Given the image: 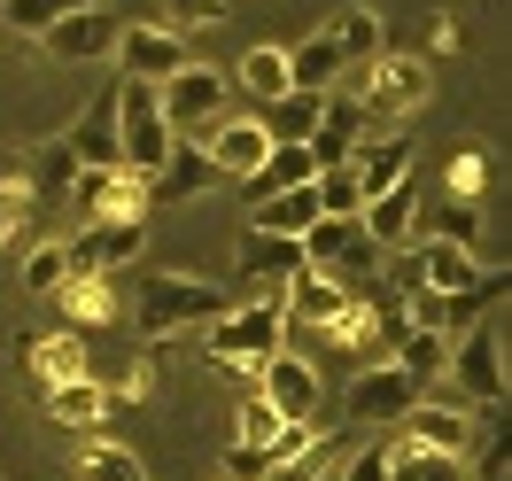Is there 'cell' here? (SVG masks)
<instances>
[{"mask_svg":"<svg viewBox=\"0 0 512 481\" xmlns=\"http://www.w3.org/2000/svg\"><path fill=\"white\" fill-rule=\"evenodd\" d=\"M412 163H419L412 132H381V140L365 132V140L350 148V179H357L365 194H381V187H396V179H412Z\"/></svg>","mask_w":512,"mask_h":481,"instance_id":"cell-22","label":"cell"},{"mask_svg":"<svg viewBox=\"0 0 512 481\" xmlns=\"http://www.w3.org/2000/svg\"><path fill=\"white\" fill-rule=\"evenodd\" d=\"M70 156L78 163H117V86L86 101V117L70 125Z\"/></svg>","mask_w":512,"mask_h":481,"instance_id":"cell-25","label":"cell"},{"mask_svg":"<svg viewBox=\"0 0 512 481\" xmlns=\"http://www.w3.org/2000/svg\"><path fill=\"white\" fill-rule=\"evenodd\" d=\"M303 272V241H288V233H241V249H233V280H241V295H280Z\"/></svg>","mask_w":512,"mask_h":481,"instance_id":"cell-11","label":"cell"},{"mask_svg":"<svg viewBox=\"0 0 512 481\" xmlns=\"http://www.w3.org/2000/svg\"><path fill=\"white\" fill-rule=\"evenodd\" d=\"M233 295L218 280H194V272H148L140 288H132V326L163 342V334H202V326L218 319Z\"/></svg>","mask_w":512,"mask_h":481,"instance_id":"cell-1","label":"cell"},{"mask_svg":"<svg viewBox=\"0 0 512 481\" xmlns=\"http://www.w3.org/2000/svg\"><path fill=\"white\" fill-rule=\"evenodd\" d=\"M435 241H450V249H481V202H458V194H450Z\"/></svg>","mask_w":512,"mask_h":481,"instance_id":"cell-43","label":"cell"},{"mask_svg":"<svg viewBox=\"0 0 512 481\" xmlns=\"http://www.w3.org/2000/svg\"><path fill=\"white\" fill-rule=\"evenodd\" d=\"M264 474H272V450H256V443L225 450V481H264Z\"/></svg>","mask_w":512,"mask_h":481,"instance_id":"cell-47","label":"cell"},{"mask_svg":"<svg viewBox=\"0 0 512 481\" xmlns=\"http://www.w3.org/2000/svg\"><path fill=\"white\" fill-rule=\"evenodd\" d=\"M311 194H319V218H357L365 210V187L350 179V163H326L319 179H311Z\"/></svg>","mask_w":512,"mask_h":481,"instance_id":"cell-38","label":"cell"},{"mask_svg":"<svg viewBox=\"0 0 512 481\" xmlns=\"http://www.w3.org/2000/svg\"><path fill=\"white\" fill-rule=\"evenodd\" d=\"M39 225H47V202L32 194V179H8V187H0V249H32V241H47Z\"/></svg>","mask_w":512,"mask_h":481,"instance_id":"cell-28","label":"cell"},{"mask_svg":"<svg viewBox=\"0 0 512 481\" xmlns=\"http://www.w3.org/2000/svg\"><path fill=\"white\" fill-rule=\"evenodd\" d=\"M412 257H419V288H474V280H481L474 249H450V241H435V233L419 241Z\"/></svg>","mask_w":512,"mask_h":481,"instance_id":"cell-31","label":"cell"},{"mask_svg":"<svg viewBox=\"0 0 512 481\" xmlns=\"http://www.w3.org/2000/svg\"><path fill=\"white\" fill-rule=\"evenodd\" d=\"M233 427H241V443H256V450H272V443H280V427H288V419L272 412V404H264V396H256V388H241V412H233Z\"/></svg>","mask_w":512,"mask_h":481,"instance_id":"cell-41","label":"cell"},{"mask_svg":"<svg viewBox=\"0 0 512 481\" xmlns=\"http://www.w3.org/2000/svg\"><path fill=\"white\" fill-rule=\"evenodd\" d=\"M334 70H342V47H334V32H311V39H295L288 47V86L295 94H326L334 86Z\"/></svg>","mask_w":512,"mask_h":481,"instance_id":"cell-26","label":"cell"},{"mask_svg":"<svg viewBox=\"0 0 512 481\" xmlns=\"http://www.w3.org/2000/svg\"><path fill=\"white\" fill-rule=\"evenodd\" d=\"M311 179H319L311 148H303V140H272L264 163L249 171V202H264V194H280V187H311Z\"/></svg>","mask_w":512,"mask_h":481,"instance_id":"cell-24","label":"cell"},{"mask_svg":"<svg viewBox=\"0 0 512 481\" xmlns=\"http://www.w3.org/2000/svg\"><path fill=\"white\" fill-rule=\"evenodd\" d=\"M466 458H474V474H466V481H512V443H505V435H489V443H474Z\"/></svg>","mask_w":512,"mask_h":481,"instance_id":"cell-45","label":"cell"},{"mask_svg":"<svg viewBox=\"0 0 512 481\" xmlns=\"http://www.w3.org/2000/svg\"><path fill=\"white\" fill-rule=\"evenodd\" d=\"M70 179H78V156H70V140H47V148L32 156V194L47 202V210H55V202L70 194Z\"/></svg>","mask_w":512,"mask_h":481,"instance_id":"cell-37","label":"cell"},{"mask_svg":"<svg viewBox=\"0 0 512 481\" xmlns=\"http://www.w3.org/2000/svg\"><path fill=\"white\" fill-rule=\"evenodd\" d=\"M78 481H148V466H140L125 443L94 435V443H78Z\"/></svg>","mask_w":512,"mask_h":481,"instance_id":"cell-35","label":"cell"},{"mask_svg":"<svg viewBox=\"0 0 512 481\" xmlns=\"http://www.w3.org/2000/svg\"><path fill=\"white\" fill-rule=\"evenodd\" d=\"M171 140H179V132H171V125L156 117V94L125 78V86H117V163L148 179V171H156V163L171 156Z\"/></svg>","mask_w":512,"mask_h":481,"instance_id":"cell-6","label":"cell"},{"mask_svg":"<svg viewBox=\"0 0 512 481\" xmlns=\"http://www.w3.org/2000/svg\"><path fill=\"white\" fill-rule=\"evenodd\" d=\"M225 16H233L225 0H163V16H156V24H163V32H179V39H187V32H218Z\"/></svg>","mask_w":512,"mask_h":481,"instance_id":"cell-39","label":"cell"},{"mask_svg":"<svg viewBox=\"0 0 512 481\" xmlns=\"http://www.w3.org/2000/svg\"><path fill=\"white\" fill-rule=\"evenodd\" d=\"M388 481H466V458L427 450L412 435H388Z\"/></svg>","mask_w":512,"mask_h":481,"instance_id":"cell-27","label":"cell"},{"mask_svg":"<svg viewBox=\"0 0 512 481\" xmlns=\"http://www.w3.org/2000/svg\"><path fill=\"white\" fill-rule=\"evenodd\" d=\"M94 381H101V396H109V404H140V396H148V365L132 357V365H117V373H94Z\"/></svg>","mask_w":512,"mask_h":481,"instance_id":"cell-44","label":"cell"},{"mask_svg":"<svg viewBox=\"0 0 512 481\" xmlns=\"http://www.w3.org/2000/svg\"><path fill=\"white\" fill-rule=\"evenodd\" d=\"M443 357H450L443 334H427V326H404V334H396V350H388V365H404V373L427 388L435 373H443Z\"/></svg>","mask_w":512,"mask_h":481,"instance_id":"cell-36","label":"cell"},{"mask_svg":"<svg viewBox=\"0 0 512 481\" xmlns=\"http://www.w3.org/2000/svg\"><path fill=\"white\" fill-rule=\"evenodd\" d=\"M233 86H241L256 109H264V101H280V94H288V47H264V39H256L249 55L233 63Z\"/></svg>","mask_w":512,"mask_h":481,"instance_id":"cell-30","label":"cell"},{"mask_svg":"<svg viewBox=\"0 0 512 481\" xmlns=\"http://www.w3.org/2000/svg\"><path fill=\"white\" fill-rule=\"evenodd\" d=\"M148 94H156V117L171 132H202V125H218V117H225V70L187 63V70H171L163 86H148Z\"/></svg>","mask_w":512,"mask_h":481,"instance_id":"cell-8","label":"cell"},{"mask_svg":"<svg viewBox=\"0 0 512 481\" xmlns=\"http://www.w3.org/2000/svg\"><path fill=\"white\" fill-rule=\"evenodd\" d=\"M342 303H350V288H342L334 272H319V264H303L288 288H280V311H288V326H311V334H326V326L342 319Z\"/></svg>","mask_w":512,"mask_h":481,"instance_id":"cell-20","label":"cell"},{"mask_svg":"<svg viewBox=\"0 0 512 481\" xmlns=\"http://www.w3.org/2000/svg\"><path fill=\"white\" fill-rule=\"evenodd\" d=\"M70 210H78V225L86 218H148V179L125 171V163H78Z\"/></svg>","mask_w":512,"mask_h":481,"instance_id":"cell-7","label":"cell"},{"mask_svg":"<svg viewBox=\"0 0 512 481\" xmlns=\"http://www.w3.org/2000/svg\"><path fill=\"white\" fill-rule=\"evenodd\" d=\"M326 32H334V47H342V63H373V55H381V8L350 0V8H342Z\"/></svg>","mask_w":512,"mask_h":481,"instance_id":"cell-34","label":"cell"},{"mask_svg":"<svg viewBox=\"0 0 512 481\" xmlns=\"http://www.w3.org/2000/svg\"><path fill=\"white\" fill-rule=\"evenodd\" d=\"M39 404H47V419H55V427H70V435H94L101 419H109V396H101V381H94V373L39 388Z\"/></svg>","mask_w":512,"mask_h":481,"instance_id":"cell-23","label":"cell"},{"mask_svg":"<svg viewBox=\"0 0 512 481\" xmlns=\"http://www.w3.org/2000/svg\"><path fill=\"white\" fill-rule=\"evenodd\" d=\"M427 94H435V63H427V55H373V63H365V86H357V109H365V125H396V117H412Z\"/></svg>","mask_w":512,"mask_h":481,"instance_id":"cell-3","label":"cell"},{"mask_svg":"<svg viewBox=\"0 0 512 481\" xmlns=\"http://www.w3.org/2000/svg\"><path fill=\"white\" fill-rule=\"evenodd\" d=\"M481 187H489V148H466L458 171H450V194H458V202H481Z\"/></svg>","mask_w":512,"mask_h":481,"instance_id":"cell-46","label":"cell"},{"mask_svg":"<svg viewBox=\"0 0 512 481\" xmlns=\"http://www.w3.org/2000/svg\"><path fill=\"white\" fill-rule=\"evenodd\" d=\"M55 303L70 311L63 326H109V319H117V288H109V272H70L63 288H55Z\"/></svg>","mask_w":512,"mask_h":481,"instance_id":"cell-29","label":"cell"},{"mask_svg":"<svg viewBox=\"0 0 512 481\" xmlns=\"http://www.w3.org/2000/svg\"><path fill=\"white\" fill-rule=\"evenodd\" d=\"M63 8H78V0H0V24H8V32H24V39H39Z\"/></svg>","mask_w":512,"mask_h":481,"instance_id":"cell-42","label":"cell"},{"mask_svg":"<svg viewBox=\"0 0 512 481\" xmlns=\"http://www.w3.org/2000/svg\"><path fill=\"white\" fill-rule=\"evenodd\" d=\"M450 47H458V32H450L443 16H435V24H427V63H435V55H450Z\"/></svg>","mask_w":512,"mask_h":481,"instance_id":"cell-50","label":"cell"},{"mask_svg":"<svg viewBox=\"0 0 512 481\" xmlns=\"http://www.w3.org/2000/svg\"><path fill=\"white\" fill-rule=\"evenodd\" d=\"M319 218V194L311 187H280V194H264V202H256V233H288V241H303V225Z\"/></svg>","mask_w":512,"mask_h":481,"instance_id":"cell-32","label":"cell"},{"mask_svg":"<svg viewBox=\"0 0 512 481\" xmlns=\"http://www.w3.org/2000/svg\"><path fill=\"white\" fill-rule=\"evenodd\" d=\"M210 187H218V171H210V156H202V140L179 132L171 156L148 171V210H179V202H194V194H210Z\"/></svg>","mask_w":512,"mask_h":481,"instance_id":"cell-16","label":"cell"},{"mask_svg":"<svg viewBox=\"0 0 512 481\" xmlns=\"http://www.w3.org/2000/svg\"><path fill=\"white\" fill-rule=\"evenodd\" d=\"M319 101L326 94H280V101H264L256 109V125H264V140H311V125H319Z\"/></svg>","mask_w":512,"mask_h":481,"instance_id":"cell-33","label":"cell"},{"mask_svg":"<svg viewBox=\"0 0 512 481\" xmlns=\"http://www.w3.org/2000/svg\"><path fill=\"white\" fill-rule=\"evenodd\" d=\"M264 125L256 117H218V125H202V156H210V171L218 179H249L256 163H264Z\"/></svg>","mask_w":512,"mask_h":481,"instance_id":"cell-21","label":"cell"},{"mask_svg":"<svg viewBox=\"0 0 512 481\" xmlns=\"http://www.w3.org/2000/svg\"><path fill=\"white\" fill-rule=\"evenodd\" d=\"M311 481H342V474H311Z\"/></svg>","mask_w":512,"mask_h":481,"instance_id":"cell-51","label":"cell"},{"mask_svg":"<svg viewBox=\"0 0 512 481\" xmlns=\"http://www.w3.org/2000/svg\"><path fill=\"white\" fill-rule=\"evenodd\" d=\"M63 280H70L63 241H32V249H24V288H32V295H55Z\"/></svg>","mask_w":512,"mask_h":481,"instance_id":"cell-40","label":"cell"},{"mask_svg":"<svg viewBox=\"0 0 512 481\" xmlns=\"http://www.w3.org/2000/svg\"><path fill=\"white\" fill-rule=\"evenodd\" d=\"M16 365L32 373V388H55V381H78V373H94L86 365V334L78 326H39L16 342Z\"/></svg>","mask_w":512,"mask_h":481,"instance_id":"cell-17","label":"cell"},{"mask_svg":"<svg viewBox=\"0 0 512 481\" xmlns=\"http://www.w3.org/2000/svg\"><path fill=\"white\" fill-rule=\"evenodd\" d=\"M117 63H125V78L132 86H163L171 70H187L194 55H187V39L179 32H163V24H117V47H109Z\"/></svg>","mask_w":512,"mask_h":481,"instance_id":"cell-12","label":"cell"},{"mask_svg":"<svg viewBox=\"0 0 512 481\" xmlns=\"http://www.w3.org/2000/svg\"><path fill=\"white\" fill-rule=\"evenodd\" d=\"M272 350H288V311L280 295H249V303H225L218 319L202 326V357L210 365H264Z\"/></svg>","mask_w":512,"mask_h":481,"instance_id":"cell-2","label":"cell"},{"mask_svg":"<svg viewBox=\"0 0 512 481\" xmlns=\"http://www.w3.org/2000/svg\"><path fill=\"white\" fill-rule=\"evenodd\" d=\"M140 249H148V218H86L63 241L70 272H125Z\"/></svg>","mask_w":512,"mask_h":481,"instance_id":"cell-9","label":"cell"},{"mask_svg":"<svg viewBox=\"0 0 512 481\" xmlns=\"http://www.w3.org/2000/svg\"><path fill=\"white\" fill-rule=\"evenodd\" d=\"M303 264H319V272H334V280H342V272L365 280V272H381V249L357 233V218H311L303 225Z\"/></svg>","mask_w":512,"mask_h":481,"instance_id":"cell-13","label":"cell"},{"mask_svg":"<svg viewBox=\"0 0 512 481\" xmlns=\"http://www.w3.org/2000/svg\"><path fill=\"white\" fill-rule=\"evenodd\" d=\"M256 396H264L280 419H319V365L295 357V350H272L256 365Z\"/></svg>","mask_w":512,"mask_h":481,"instance_id":"cell-15","label":"cell"},{"mask_svg":"<svg viewBox=\"0 0 512 481\" xmlns=\"http://www.w3.org/2000/svg\"><path fill=\"white\" fill-rule=\"evenodd\" d=\"M419 396H427V388H419L404 365H365V373L350 381V419L357 427H396Z\"/></svg>","mask_w":512,"mask_h":481,"instance_id":"cell-14","label":"cell"},{"mask_svg":"<svg viewBox=\"0 0 512 481\" xmlns=\"http://www.w3.org/2000/svg\"><path fill=\"white\" fill-rule=\"evenodd\" d=\"M357 233L373 241V249H404L419 233V179H396V187L365 194V210H357Z\"/></svg>","mask_w":512,"mask_h":481,"instance_id":"cell-19","label":"cell"},{"mask_svg":"<svg viewBox=\"0 0 512 481\" xmlns=\"http://www.w3.org/2000/svg\"><path fill=\"white\" fill-rule=\"evenodd\" d=\"M396 427H404L412 443H427V450H450V458H466V450L481 443V412L474 404H435V396H419Z\"/></svg>","mask_w":512,"mask_h":481,"instance_id":"cell-18","label":"cell"},{"mask_svg":"<svg viewBox=\"0 0 512 481\" xmlns=\"http://www.w3.org/2000/svg\"><path fill=\"white\" fill-rule=\"evenodd\" d=\"M443 373L458 381V396H466L474 412H497V404H505V342H497V326L474 319L466 334H450Z\"/></svg>","mask_w":512,"mask_h":481,"instance_id":"cell-4","label":"cell"},{"mask_svg":"<svg viewBox=\"0 0 512 481\" xmlns=\"http://www.w3.org/2000/svg\"><path fill=\"white\" fill-rule=\"evenodd\" d=\"M39 47H47V63H109V47H117V16L94 8V0H78V8H63V16L39 32Z\"/></svg>","mask_w":512,"mask_h":481,"instance_id":"cell-10","label":"cell"},{"mask_svg":"<svg viewBox=\"0 0 512 481\" xmlns=\"http://www.w3.org/2000/svg\"><path fill=\"white\" fill-rule=\"evenodd\" d=\"M489 303H505V272H481L474 288H419L412 303H404V319L450 342V334H466L474 319H489Z\"/></svg>","mask_w":512,"mask_h":481,"instance_id":"cell-5","label":"cell"},{"mask_svg":"<svg viewBox=\"0 0 512 481\" xmlns=\"http://www.w3.org/2000/svg\"><path fill=\"white\" fill-rule=\"evenodd\" d=\"M342 481H388V443H365L350 466H342Z\"/></svg>","mask_w":512,"mask_h":481,"instance_id":"cell-49","label":"cell"},{"mask_svg":"<svg viewBox=\"0 0 512 481\" xmlns=\"http://www.w3.org/2000/svg\"><path fill=\"white\" fill-rule=\"evenodd\" d=\"M381 272H388V295H404V303L419 295V257H412V249H396V257L381 249Z\"/></svg>","mask_w":512,"mask_h":481,"instance_id":"cell-48","label":"cell"}]
</instances>
